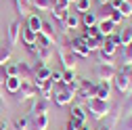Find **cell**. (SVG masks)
Wrapping results in <instances>:
<instances>
[{
	"mask_svg": "<svg viewBox=\"0 0 132 130\" xmlns=\"http://www.w3.org/2000/svg\"><path fill=\"white\" fill-rule=\"evenodd\" d=\"M71 2L69 0H53V9H61V11H69Z\"/></svg>",
	"mask_w": 132,
	"mask_h": 130,
	"instance_id": "obj_34",
	"label": "cell"
},
{
	"mask_svg": "<svg viewBox=\"0 0 132 130\" xmlns=\"http://www.w3.org/2000/svg\"><path fill=\"white\" fill-rule=\"evenodd\" d=\"M122 65H132V42L128 46H124V53H122Z\"/></svg>",
	"mask_w": 132,
	"mask_h": 130,
	"instance_id": "obj_27",
	"label": "cell"
},
{
	"mask_svg": "<svg viewBox=\"0 0 132 130\" xmlns=\"http://www.w3.org/2000/svg\"><path fill=\"white\" fill-rule=\"evenodd\" d=\"M69 11H61V9H51V15L57 19V21H61L63 23V19H65V15H67Z\"/></svg>",
	"mask_w": 132,
	"mask_h": 130,
	"instance_id": "obj_36",
	"label": "cell"
},
{
	"mask_svg": "<svg viewBox=\"0 0 132 130\" xmlns=\"http://www.w3.org/2000/svg\"><path fill=\"white\" fill-rule=\"evenodd\" d=\"M6 71H4V67L0 65V94H2V88H4V82H6Z\"/></svg>",
	"mask_w": 132,
	"mask_h": 130,
	"instance_id": "obj_41",
	"label": "cell"
},
{
	"mask_svg": "<svg viewBox=\"0 0 132 130\" xmlns=\"http://www.w3.org/2000/svg\"><path fill=\"white\" fill-rule=\"evenodd\" d=\"M109 19H111L113 23H120V21H122L124 17H122V13H120L118 9H113V11H111V15H109Z\"/></svg>",
	"mask_w": 132,
	"mask_h": 130,
	"instance_id": "obj_40",
	"label": "cell"
},
{
	"mask_svg": "<svg viewBox=\"0 0 132 130\" xmlns=\"http://www.w3.org/2000/svg\"><path fill=\"white\" fill-rule=\"evenodd\" d=\"M76 80H78V76H76V69H65L63 71V82L61 84H71V82H76Z\"/></svg>",
	"mask_w": 132,
	"mask_h": 130,
	"instance_id": "obj_28",
	"label": "cell"
},
{
	"mask_svg": "<svg viewBox=\"0 0 132 130\" xmlns=\"http://www.w3.org/2000/svg\"><path fill=\"white\" fill-rule=\"evenodd\" d=\"M71 120L78 124H86V109L82 105H73L71 107Z\"/></svg>",
	"mask_w": 132,
	"mask_h": 130,
	"instance_id": "obj_15",
	"label": "cell"
},
{
	"mask_svg": "<svg viewBox=\"0 0 132 130\" xmlns=\"http://www.w3.org/2000/svg\"><path fill=\"white\" fill-rule=\"evenodd\" d=\"M86 109H88V113H90L94 120L107 118L109 111H111L109 103H107V101H101V99H88V101H86Z\"/></svg>",
	"mask_w": 132,
	"mask_h": 130,
	"instance_id": "obj_2",
	"label": "cell"
},
{
	"mask_svg": "<svg viewBox=\"0 0 132 130\" xmlns=\"http://www.w3.org/2000/svg\"><path fill=\"white\" fill-rule=\"evenodd\" d=\"M113 84L120 94H132V65H122L113 78Z\"/></svg>",
	"mask_w": 132,
	"mask_h": 130,
	"instance_id": "obj_1",
	"label": "cell"
},
{
	"mask_svg": "<svg viewBox=\"0 0 132 130\" xmlns=\"http://www.w3.org/2000/svg\"><path fill=\"white\" fill-rule=\"evenodd\" d=\"M90 11V0H76V13L82 15V13H88Z\"/></svg>",
	"mask_w": 132,
	"mask_h": 130,
	"instance_id": "obj_29",
	"label": "cell"
},
{
	"mask_svg": "<svg viewBox=\"0 0 132 130\" xmlns=\"http://www.w3.org/2000/svg\"><path fill=\"white\" fill-rule=\"evenodd\" d=\"M57 53H59L61 63L65 65V69H76V65H78V59H80V57L67 46V42H63L61 46H57Z\"/></svg>",
	"mask_w": 132,
	"mask_h": 130,
	"instance_id": "obj_3",
	"label": "cell"
},
{
	"mask_svg": "<svg viewBox=\"0 0 132 130\" xmlns=\"http://www.w3.org/2000/svg\"><path fill=\"white\" fill-rule=\"evenodd\" d=\"M40 34H44L46 38H51V40H55V42H57V34H55V27H53L51 23H42V29H40Z\"/></svg>",
	"mask_w": 132,
	"mask_h": 130,
	"instance_id": "obj_26",
	"label": "cell"
},
{
	"mask_svg": "<svg viewBox=\"0 0 132 130\" xmlns=\"http://www.w3.org/2000/svg\"><path fill=\"white\" fill-rule=\"evenodd\" d=\"M15 94H17L19 101H31V99H36L40 92H38V88L34 86V82H21L19 90L15 92Z\"/></svg>",
	"mask_w": 132,
	"mask_h": 130,
	"instance_id": "obj_6",
	"label": "cell"
},
{
	"mask_svg": "<svg viewBox=\"0 0 132 130\" xmlns=\"http://www.w3.org/2000/svg\"><path fill=\"white\" fill-rule=\"evenodd\" d=\"M82 38H103V36H101V31H98V27L92 25V27L84 29V36H82Z\"/></svg>",
	"mask_w": 132,
	"mask_h": 130,
	"instance_id": "obj_33",
	"label": "cell"
},
{
	"mask_svg": "<svg viewBox=\"0 0 132 130\" xmlns=\"http://www.w3.org/2000/svg\"><path fill=\"white\" fill-rule=\"evenodd\" d=\"M109 96H111V82H98L96 84V96H94V99L109 101Z\"/></svg>",
	"mask_w": 132,
	"mask_h": 130,
	"instance_id": "obj_12",
	"label": "cell"
},
{
	"mask_svg": "<svg viewBox=\"0 0 132 130\" xmlns=\"http://www.w3.org/2000/svg\"><path fill=\"white\" fill-rule=\"evenodd\" d=\"M15 128H17V130H27L29 128V118L25 116V118H19L17 122H15Z\"/></svg>",
	"mask_w": 132,
	"mask_h": 130,
	"instance_id": "obj_35",
	"label": "cell"
},
{
	"mask_svg": "<svg viewBox=\"0 0 132 130\" xmlns=\"http://www.w3.org/2000/svg\"><path fill=\"white\" fill-rule=\"evenodd\" d=\"M29 4L34 6L36 11H48V13H51V9H53V0H31Z\"/></svg>",
	"mask_w": 132,
	"mask_h": 130,
	"instance_id": "obj_22",
	"label": "cell"
},
{
	"mask_svg": "<svg viewBox=\"0 0 132 130\" xmlns=\"http://www.w3.org/2000/svg\"><path fill=\"white\" fill-rule=\"evenodd\" d=\"M19 86H21V80H19V78H6V82H4V90L11 92V94L17 92Z\"/></svg>",
	"mask_w": 132,
	"mask_h": 130,
	"instance_id": "obj_21",
	"label": "cell"
},
{
	"mask_svg": "<svg viewBox=\"0 0 132 130\" xmlns=\"http://www.w3.org/2000/svg\"><path fill=\"white\" fill-rule=\"evenodd\" d=\"M15 130H17V128H15Z\"/></svg>",
	"mask_w": 132,
	"mask_h": 130,
	"instance_id": "obj_51",
	"label": "cell"
},
{
	"mask_svg": "<svg viewBox=\"0 0 132 130\" xmlns=\"http://www.w3.org/2000/svg\"><path fill=\"white\" fill-rule=\"evenodd\" d=\"M21 40L25 46H31V44H36V34L29 27H21Z\"/></svg>",
	"mask_w": 132,
	"mask_h": 130,
	"instance_id": "obj_20",
	"label": "cell"
},
{
	"mask_svg": "<svg viewBox=\"0 0 132 130\" xmlns=\"http://www.w3.org/2000/svg\"><path fill=\"white\" fill-rule=\"evenodd\" d=\"M84 42H86V46H88L90 53H96V51H101L103 38H84Z\"/></svg>",
	"mask_w": 132,
	"mask_h": 130,
	"instance_id": "obj_24",
	"label": "cell"
},
{
	"mask_svg": "<svg viewBox=\"0 0 132 130\" xmlns=\"http://www.w3.org/2000/svg\"><path fill=\"white\" fill-rule=\"evenodd\" d=\"M128 116H132V94L126 96V103L122 107V118H128Z\"/></svg>",
	"mask_w": 132,
	"mask_h": 130,
	"instance_id": "obj_31",
	"label": "cell"
},
{
	"mask_svg": "<svg viewBox=\"0 0 132 130\" xmlns=\"http://www.w3.org/2000/svg\"><path fill=\"white\" fill-rule=\"evenodd\" d=\"M48 109H51V101L42 99V96L38 94L36 99H31V105L27 109V116H44V113H48Z\"/></svg>",
	"mask_w": 132,
	"mask_h": 130,
	"instance_id": "obj_4",
	"label": "cell"
},
{
	"mask_svg": "<svg viewBox=\"0 0 132 130\" xmlns=\"http://www.w3.org/2000/svg\"><path fill=\"white\" fill-rule=\"evenodd\" d=\"M98 130H113V128H109V126H105V124H103V126L98 128Z\"/></svg>",
	"mask_w": 132,
	"mask_h": 130,
	"instance_id": "obj_46",
	"label": "cell"
},
{
	"mask_svg": "<svg viewBox=\"0 0 132 130\" xmlns=\"http://www.w3.org/2000/svg\"><path fill=\"white\" fill-rule=\"evenodd\" d=\"M67 46L71 48V51H73L78 57H90V51H88V46H86L84 38H76V40L67 42Z\"/></svg>",
	"mask_w": 132,
	"mask_h": 130,
	"instance_id": "obj_9",
	"label": "cell"
},
{
	"mask_svg": "<svg viewBox=\"0 0 132 130\" xmlns=\"http://www.w3.org/2000/svg\"><path fill=\"white\" fill-rule=\"evenodd\" d=\"M94 74H96V78L101 80V82H113L118 69H115V65H101V63H98L96 69H94Z\"/></svg>",
	"mask_w": 132,
	"mask_h": 130,
	"instance_id": "obj_7",
	"label": "cell"
},
{
	"mask_svg": "<svg viewBox=\"0 0 132 130\" xmlns=\"http://www.w3.org/2000/svg\"><path fill=\"white\" fill-rule=\"evenodd\" d=\"M4 109H6V103L2 101V94H0V120L4 118Z\"/></svg>",
	"mask_w": 132,
	"mask_h": 130,
	"instance_id": "obj_43",
	"label": "cell"
},
{
	"mask_svg": "<svg viewBox=\"0 0 132 130\" xmlns=\"http://www.w3.org/2000/svg\"><path fill=\"white\" fill-rule=\"evenodd\" d=\"M80 130H90V128H88L86 124H82V126H80Z\"/></svg>",
	"mask_w": 132,
	"mask_h": 130,
	"instance_id": "obj_47",
	"label": "cell"
},
{
	"mask_svg": "<svg viewBox=\"0 0 132 130\" xmlns=\"http://www.w3.org/2000/svg\"><path fill=\"white\" fill-rule=\"evenodd\" d=\"M118 11L122 13V17H124V19H128V17H132V4H130V2H126V0H124V2H122V6H120Z\"/></svg>",
	"mask_w": 132,
	"mask_h": 130,
	"instance_id": "obj_32",
	"label": "cell"
},
{
	"mask_svg": "<svg viewBox=\"0 0 132 130\" xmlns=\"http://www.w3.org/2000/svg\"><path fill=\"white\" fill-rule=\"evenodd\" d=\"M80 27V15L78 13H67L63 19V29H76Z\"/></svg>",
	"mask_w": 132,
	"mask_h": 130,
	"instance_id": "obj_13",
	"label": "cell"
},
{
	"mask_svg": "<svg viewBox=\"0 0 132 130\" xmlns=\"http://www.w3.org/2000/svg\"><path fill=\"white\" fill-rule=\"evenodd\" d=\"M17 78L21 80V82H34V67H29V63L21 61L19 63V74Z\"/></svg>",
	"mask_w": 132,
	"mask_h": 130,
	"instance_id": "obj_11",
	"label": "cell"
},
{
	"mask_svg": "<svg viewBox=\"0 0 132 130\" xmlns=\"http://www.w3.org/2000/svg\"><path fill=\"white\" fill-rule=\"evenodd\" d=\"M96 59H98L101 65H113V63H115L113 55H107V53H103V51H96Z\"/></svg>",
	"mask_w": 132,
	"mask_h": 130,
	"instance_id": "obj_25",
	"label": "cell"
},
{
	"mask_svg": "<svg viewBox=\"0 0 132 130\" xmlns=\"http://www.w3.org/2000/svg\"><path fill=\"white\" fill-rule=\"evenodd\" d=\"M98 2H101V4H107V2H109V0H98Z\"/></svg>",
	"mask_w": 132,
	"mask_h": 130,
	"instance_id": "obj_48",
	"label": "cell"
},
{
	"mask_svg": "<svg viewBox=\"0 0 132 130\" xmlns=\"http://www.w3.org/2000/svg\"><path fill=\"white\" fill-rule=\"evenodd\" d=\"M122 2H124V0H109V4H111L113 9H120V6H122Z\"/></svg>",
	"mask_w": 132,
	"mask_h": 130,
	"instance_id": "obj_45",
	"label": "cell"
},
{
	"mask_svg": "<svg viewBox=\"0 0 132 130\" xmlns=\"http://www.w3.org/2000/svg\"><path fill=\"white\" fill-rule=\"evenodd\" d=\"M118 38H120V46H128L132 42V27H124L122 34H118Z\"/></svg>",
	"mask_w": 132,
	"mask_h": 130,
	"instance_id": "obj_23",
	"label": "cell"
},
{
	"mask_svg": "<svg viewBox=\"0 0 132 130\" xmlns=\"http://www.w3.org/2000/svg\"><path fill=\"white\" fill-rule=\"evenodd\" d=\"M80 126H82V124H78V122H73V120L69 118V122H67V126H65V130H80Z\"/></svg>",
	"mask_w": 132,
	"mask_h": 130,
	"instance_id": "obj_42",
	"label": "cell"
},
{
	"mask_svg": "<svg viewBox=\"0 0 132 130\" xmlns=\"http://www.w3.org/2000/svg\"><path fill=\"white\" fill-rule=\"evenodd\" d=\"M42 23H44V21L40 19V15H36V13H34V15H29V17H27V25H25V27H29L31 31H34V34H40Z\"/></svg>",
	"mask_w": 132,
	"mask_h": 130,
	"instance_id": "obj_14",
	"label": "cell"
},
{
	"mask_svg": "<svg viewBox=\"0 0 132 130\" xmlns=\"http://www.w3.org/2000/svg\"><path fill=\"white\" fill-rule=\"evenodd\" d=\"M94 96H96V84L88 82V80H80V86H78V94H76V99L88 101V99H94Z\"/></svg>",
	"mask_w": 132,
	"mask_h": 130,
	"instance_id": "obj_5",
	"label": "cell"
},
{
	"mask_svg": "<svg viewBox=\"0 0 132 130\" xmlns=\"http://www.w3.org/2000/svg\"><path fill=\"white\" fill-rule=\"evenodd\" d=\"M27 118H29V128L27 130H46L48 113H44V116H27Z\"/></svg>",
	"mask_w": 132,
	"mask_h": 130,
	"instance_id": "obj_10",
	"label": "cell"
},
{
	"mask_svg": "<svg viewBox=\"0 0 132 130\" xmlns=\"http://www.w3.org/2000/svg\"><path fill=\"white\" fill-rule=\"evenodd\" d=\"M11 55H13V46H9V44H0V65H4L11 61Z\"/></svg>",
	"mask_w": 132,
	"mask_h": 130,
	"instance_id": "obj_18",
	"label": "cell"
},
{
	"mask_svg": "<svg viewBox=\"0 0 132 130\" xmlns=\"http://www.w3.org/2000/svg\"><path fill=\"white\" fill-rule=\"evenodd\" d=\"M96 27H98V31H101V36H103V38H107V36H111V34H113L115 23H113L111 19H103L101 23H96Z\"/></svg>",
	"mask_w": 132,
	"mask_h": 130,
	"instance_id": "obj_16",
	"label": "cell"
},
{
	"mask_svg": "<svg viewBox=\"0 0 132 130\" xmlns=\"http://www.w3.org/2000/svg\"><path fill=\"white\" fill-rule=\"evenodd\" d=\"M126 2H130V4H132V0H126Z\"/></svg>",
	"mask_w": 132,
	"mask_h": 130,
	"instance_id": "obj_49",
	"label": "cell"
},
{
	"mask_svg": "<svg viewBox=\"0 0 132 130\" xmlns=\"http://www.w3.org/2000/svg\"><path fill=\"white\" fill-rule=\"evenodd\" d=\"M0 130H9V120H6V118L0 120Z\"/></svg>",
	"mask_w": 132,
	"mask_h": 130,
	"instance_id": "obj_44",
	"label": "cell"
},
{
	"mask_svg": "<svg viewBox=\"0 0 132 130\" xmlns=\"http://www.w3.org/2000/svg\"><path fill=\"white\" fill-rule=\"evenodd\" d=\"M80 25H84V29L96 25V15L90 13V11H88V13H82V15H80Z\"/></svg>",
	"mask_w": 132,
	"mask_h": 130,
	"instance_id": "obj_17",
	"label": "cell"
},
{
	"mask_svg": "<svg viewBox=\"0 0 132 130\" xmlns=\"http://www.w3.org/2000/svg\"><path fill=\"white\" fill-rule=\"evenodd\" d=\"M51 82L53 84H61L63 82V71H53L51 74Z\"/></svg>",
	"mask_w": 132,
	"mask_h": 130,
	"instance_id": "obj_39",
	"label": "cell"
},
{
	"mask_svg": "<svg viewBox=\"0 0 132 130\" xmlns=\"http://www.w3.org/2000/svg\"><path fill=\"white\" fill-rule=\"evenodd\" d=\"M120 130H132V116L122 118V122H120Z\"/></svg>",
	"mask_w": 132,
	"mask_h": 130,
	"instance_id": "obj_37",
	"label": "cell"
},
{
	"mask_svg": "<svg viewBox=\"0 0 132 130\" xmlns=\"http://www.w3.org/2000/svg\"><path fill=\"white\" fill-rule=\"evenodd\" d=\"M69 2H76V0H69Z\"/></svg>",
	"mask_w": 132,
	"mask_h": 130,
	"instance_id": "obj_50",
	"label": "cell"
},
{
	"mask_svg": "<svg viewBox=\"0 0 132 130\" xmlns=\"http://www.w3.org/2000/svg\"><path fill=\"white\" fill-rule=\"evenodd\" d=\"M111 11H113V6H111L109 2H107V4H101V15H103V19H109Z\"/></svg>",
	"mask_w": 132,
	"mask_h": 130,
	"instance_id": "obj_38",
	"label": "cell"
},
{
	"mask_svg": "<svg viewBox=\"0 0 132 130\" xmlns=\"http://www.w3.org/2000/svg\"><path fill=\"white\" fill-rule=\"evenodd\" d=\"M4 71H6L9 78H17V74H19V63H6V65H4Z\"/></svg>",
	"mask_w": 132,
	"mask_h": 130,
	"instance_id": "obj_30",
	"label": "cell"
},
{
	"mask_svg": "<svg viewBox=\"0 0 132 130\" xmlns=\"http://www.w3.org/2000/svg\"><path fill=\"white\" fill-rule=\"evenodd\" d=\"M13 2H15V11L19 13V17H29V15H31V4L19 2V0H13Z\"/></svg>",
	"mask_w": 132,
	"mask_h": 130,
	"instance_id": "obj_19",
	"label": "cell"
},
{
	"mask_svg": "<svg viewBox=\"0 0 132 130\" xmlns=\"http://www.w3.org/2000/svg\"><path fill=\"white\" fill-rule=\"evenodd\" d=\"M21 21L17 19V21H13L11 25H9V46H17V42H19V38H21Z\"/></svg>",
	"mask_w": 132,
	"mask_h": 130,
	"instance_id": "obj_8",
	"label": "cell"
}]
</instances>
